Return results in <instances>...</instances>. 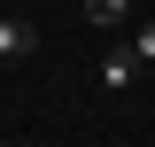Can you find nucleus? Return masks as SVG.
I'll list each match as a JSON object with an SVG mask.
<instances>
[{
    "instance_id": "obj_1",
    "label": "nucleus",
    "mask_w": 155,
    "mask_h": 147,
    "mask_svg": "<svg viewBox=\"0 0 155 147\" xmlns=\"http://www.w3.org/2000/svg\"><path fill=\"white\" fill-rule=\"evenodd\" d=\"M31 47H39V23L31 16H0V62H23Z\"/></svg>"
},
{
    "instance_id": "obj_2",
    "label": "nucleus",
    "mask_w": 155,
    "mask_h": 147,
    "mask_svg": "<svg viewBox=\"0 0 155 147\" xmlns=\"http://www.w3.org/2000/svg\"><path fill=\"white\" fill-rule=\"evenodd\" d=\"M132 70H140V54H132V47H109V54H101V93H124V85H132Z\"/></svg>"
},
{
    "instance_id": "obj_3",
    "label": "nucleus",
    "mask_w": 155,
    "mask_h": 147,
    "mask_svg": "<svg viewBox=\"0 0 155 147\" xmlns=\"http://www.w3.org/2000/svg\"><path fill=\"white\" fill-rule=\"evenodd\" d=\"M78 8H85L93 31H124V23H132V0H78Z\"/></svg>"
},
{
    "instance_id": "obj_4",
    "label": "nucleus",
    "mask_w": 155,
    "mask_h": 147,
    "mask_svg": "<svg viewBox=\"0 0 155 147\" xmlns=\"http://www.w3.org/2000/svg\"><path fill=\"white\" fill-rule=\"evenodd\" d=\"M132 54H140V62H155V16L140 23V31H132Z\"/></svg>"
}]
</instances>
